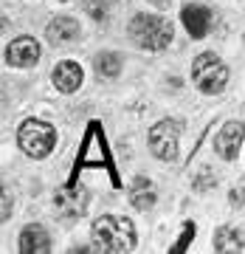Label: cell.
<instances>
[{
  "mask_svg": "<svg viewBox=\"0 0 245 254\" xmlns=\"http://www.w3.org/2000/svg\"><path fill=\"white\" fill-rule=\"evenodd\" d=\"M93 246L99 252L107 254H124L136 249V226L127 218H116V215H101L91 226Z\"/></svg>",
  "mask_w": 245,
  "mask_h": 254,
  "instance_id": "cell-1",
  "label": "cell"
},
{
  "mask_svg": "<svg viewBox=\"0 0 245 254\" xmlns=\"http://www.w3.org/2000/svg\"><path fill=\"white\" fill-rule=\"evenodd\" d=\"M40 60V43L34 37H17L6 48V63L14 68H31Z\"/></svg>",
  "mask_w": 245,
  "mask_h": 254,
  "instance_id": "cell-9",
  "label": "cell"
},
{
  "mask_svg": "<svg viewBox=\"0 0 245 254\" xmlns=\"http://www.w3.org/2000/svg\"><path fill=\"white\" fill-rule=\"evenodd\" d=\"M82 34V28L79 23L73 17H54L51 23H48L46 28V37H48V43L54 48H62V46H71V43H76Z\"/></svg>",
  "mask_w": 245,
  "mask_h": 254,
  "instance_id": "cell-10",
  "label": "cell"
},
{
  "mask_svg": "<svg viewBox=\"0 0 245 254\" xmlns=\"http://www.w3.org/2000/svg\"><path fill=\"white\" fill-rule=\"evenodd\" d=\"M192 237H195V223H186V226H183V235H181V240L175 243V249H172V252H175V254L186 252V249H189V240H192Z\"/></svg>",
  "mask_w": 245,
  "mask_h": 254,
  "instance_id": "cell-19",
  "label": "cell"
},
{
  "mask_svg": "<svg viewBox=\"0 0 245 254\" xmlns=\"http://www.w3.org/2000/svg\"><path fill=\"white\" fill-rule=\"evenodd\" d=\"M82 167H107L110 175H113V184L118 187V178H116V170L110 164V153H107V144H104V136H101V125L93 122L85 133V141H82V150H79V158H76V170Z\"/></svg>",
  "mask_w": 245,
  "mask_h": 254,
  "instance_id": "cell-5",
  "label": "cell"
},
{
  "mask_svg": "<svg viewBox=\"0 0 245 254\" xmlns=\"http://www.w3.org/2000/svg\"><path fill=\"white\" fill-rule=\"evenodd\" d=\"M17 144L20 150L31 158H46L56 144V130L48 122L40 119H26L17 130Z\"/></svg>",
  "mask_w": 245,
  "mask_h": 254,
  "instance_id": "cell-3",
  "label": "cell"
},
{
  "mask_svg": "<svg viewBox=\"0 0 245 254\" xmlns=\"http://www.w3.org/2000/svg\"><path fill=\"white\" fill-rule=\"evenodd\" d=\"M192 82H195L203 93H220L228 82V68L223 65V60L214 57L211 51L197 54L195 63H192Z\"/></svg>",
  "mask_w": 245,
  "mask_h": 254,
  "instance_id": "cell-4",
  "label": "cell"
},
{
  "mask_svg": "<svg viewBox=\"0 0 245 254\" xmlns=\"http://www.w3.org/2000/svg\"><path fill=\"white\" fill-rule=\"evenodd\" d=\"M110 9H113V0H85V11L93 20H107Z\"/></svg>",
  "mask_w": 245,
  "mask_h": 254,
  "instance_id": "cell-17",
  "label": "cell"
},
{
  "mask_svg": "<svg viewBox=\"0 0 245 254\" xmlns=\"http://www.w3.org/2000/svg\"><path fill=\"white\" fill-rule=\"evenodd\" d=\"M228 200H231L234 206H245V181L240 184V187H234V190L228 192Z\"/></svg>",
  "mask_w": 245,
  "mask_h": 254,
  "instance_id": "cell-20",
  "label": "cell"
},
{
  "mask_svg": "<svg viewBox=\"0 0 245 254\" xmlns=\"http://www.w3.org/2000/svg\"><path fill=\"white\" fill-rule=\"evenodd\" d=\"M144 187H149V181H147V178H138L136 187H133V206L141 209V212H147V209L155 206V192L152 190L144 192Z\"/></svg>",
  "mask_w": 245,
  "mask_h": 254,
  "instance_id": "cell-16",
  "label": "cell"
},
{
  "mask_svg": "<svg viewBox=\"0 0 245 254\" xmlns=\"http://www.w3.org/2000/svg\"><path fill=\"white\" fill-rule=\"evenodd\" d=\"M181 20L186 31H189V37H195V40H200V37H206L211 31V11L206 6H186Z\"/></svg>",
  "mask_w": 245,
  "mask_h": 254,
  "instance_id": "cell-11",
  "label": "cell"
},
{
  "mask_svg": "<svg viewBox=\"0 0 245 254\" xmlns=\"http://www.w3.org/2000/svg\"><path fill=\"white\" fill-rule=\"evenodd\" d=\"M20 252L23 254H46L51 252V237L40 223H31L20 232Z\"/></svg>",
  "mask_w": 245,
  "mask_h": 254,
  "instance_id": "cell-12",
  "label": "cell"
},
{
  "mask_svg": "<svg viewBox=\"0 0 245 254\" xmlns=\"http://www.w3.org/2000/svg\"><path fill=\"white\" fill-rule=\"evenodd\" d=\"M214 184H217V178L211 175V170H203V173L192 181V190H195V192H206V190H211Z\"/></svg>",
  "mask_w": 245,
  "mask_h": 254,
  "instance_id": "cell-18",
  "label": "cell"
},
{
  "mask_svg": "<svg viewBox=\"0 0 245 254\" xmlns=\"http://www.w3.org/2000/svg\"><path fill=\"white\" fill-rule=\"evenodd\" d=\"M243 138H245V125L243 122H226L220 127L217 138H214V150H217L220 158L226 161H234L240 147H243Z\"/></svg>",
  "mask_w": 245,
  "mask_h": 254,
  "instance_id": "cell-8",
  "label": "cell"
},
{
  "mask_svg": "<svg viewBox=\"0 0 245 254\" xmlns=\"http://www.w3.org/2000/svg\"><path fill=\"white\" fill-rule=\"evenodd\" d=\"M155 6H158V9H166V6H169V3H172V0H152Z\"/></svg>",
  "mask_w": 245,
  "mask_h": 254,
  "instance_id": "cell-22",
  "label": "cell"
},
{
  "mask_svg": "<svg viewBox=\"0 0 245 254\" xmlns=\"http://www.w3.org/2000/svg\"><path fill=\"white\" fill-rule=\"evenodd\" d=\"M51 79H54V85L62 93H73V91H79V85H82V68L76 63H71V60L56 63Z\"/></svg>",
  "mask_w": 245,
  "mask_h": 254,
  "instance_id": "cell-13",
  "label": "cell"
},
{
  "mask_svg": "<svg viewBox=\"0 0 245 254\" xmlns=\"http://www.w3.org/2000/svg\"><path fill=\"white\" fill-rule=\"evenodd\" d=\"M93 65H96V73H99V76H118V73H121V57L113 54V51L96 54Z\"/></svg>",
  "mask_w": 245,
  "mask_h": 254,
  "instance_id": "cell-15",
  "label": "cell"
},
{
  "mask_svg": "<svg viewBox=\"0 0 245 254\" xmlns=\"http://www.w3.org/2000/svg\"><path fill=\"white\" fill-rule=\"evenodd\" d=\"M54 209L56 215L73 220V218H82L85 209H88V190L79 187V184H68L54 195Z\"/></svg>",
  "mask_w": 245,
  "mask_h": 254,
  "instance_id": "cell-7",
  "label": "cell"
},
{
  "mask_svg": "<svg viewBox=\"0 0 245 254\" xmlns=\"http://www.w3.org/2000/svg\"><path fill=\"white\" fill-rule=\"evenodd\" d=\"M11 215V198H9V192L3 190V220H9Z\"/></svg>",
  "mask_w": 245,
  "mask_h": 254,
  "instance_id": "cell-21",
  "label": "cell"
},
{
  "mask_svg": "<svg viewBox=\"0 0 245 254\" xmlns=\"http://www.w3.org/2000/svg\"><path fill=\"white\" fill-rule=\"evenodd\" d=\"M183 125L181 122H158V125L149 130V150H152L155 158L161 161H175L178 158V138H181Z\"/></svg>",
  "mask_w": 245,
  "mask_h": 254,
  "instance_id": "cell-6",
  "label": "cell"
},
{
  "mask_svg": "<svg viewBox=\"0 0 245 254\" xmlns=\"http://www.w3.org/2000/svg\"><path fill=\"white\" fill-rule=\"evenodd\" d=\"M127 31L130 40L144 51H163L172 43V23L161 14H136Z\"/></svg>",
  "mask_w": 245,
  "mask_h": 254,
  "instance_id": "cell-2",
  "label": "cell"
},
{
  "mask_svg": "<svg viewBox=\"0 0 245 254\" xmlns=\"http://www.w3.org/2000/svg\"><path fill=\"white\" fill-rule=\"evenodd\" d=\"M214 252L220 254H237L243 252V235L234 226H220L214 232Z\"/></svg>",
  "mask_w": 245,
  "mask_h": 254,
  "instance_id": "cell-14",
  "label": "cell"
}]
</instances>
